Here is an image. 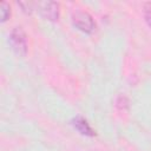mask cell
I'll use <instances>...</instances> for the list:
<instances>
[{
  "instance_id": "ba28073f",
  "label": "cell",
  "mask_w": 151,
  "mask_h": 151,
  "mask_svg": "<svg viewBox=\"0 0 151 151\" xmlns=\"http://www.w3.org/2000/svg\"><path fill=\"white\" fill-rule=\"evenodd\" d=\"M127 105H129V100H127V98L124 97V96H119L118 99H117V106H118L120 110H124V109L127 107Z\"/></svg>"
},
{
  "instance_id": "8992f818",
  "label": "cell",
  "mask_w": 151,
  "mask_h": 151,
  "mask_svg": "<svg viewBox=\"0 0 151 151\" xmlns=\"http://www.w3.org/2000/svg\"><path fill=\"white\" fill-rule=\"evenodd\" d=\"M143 13H144V19H145L147 26L151 28V1L145 2L143 5Z\"/></svg>"
},
{
  "instance_id": "277c9868",
  "label": "cell",
  "mask_w": 151,
  "mask_h": 151,
  "mask_svg": "<svg viewBox=\"0 0 151 151\" xmlns=\"http://www.w3.org/2000/svg\"><path fill=\"white\" fill-rule=\"evenodd\" d=\"M72 125L74 126V129L84 134V136H88V137H93L96 136V132L90 126V124L86 122V119H84L83 117H76L73 120H72Z\"/></svg>"
},
{
  "instance_id": "52a82bcc",
  "label": "cell",
  "mask_w": 151,
  "mask_h": 151,
  "mask_svg": "<svg viewBox=\"0 0 151 151\" xmlns=\"http://www.w3.org/2000/svg\"><path fill=\"white\" fill-rule=\"evenodd\" d=\"M18 5L22 8V11L26 14H31L35 9V2H32V1H20L18 2Z\"/></svg>"
},
{
  "instance_id": "6da1fadb",
  "label": "cell",
  "mask_w": 151,
  "mask_h": 151,
  "mask_svg": "<svg viewBox=\"0 0 151 151\" xmlns=\"http://www.w3.org/2000/svg\"><path fill=\"white\" fill-rule=\"evenodd\" d=\"M9 45L20 57H25L28 51L27 35L21 27H14L9 33Z\"/></svg>"
},
{
  "instance_id": "3957f363",
  "label": "cell",
  "mask_w": 151,
  "mask_h": 151,
  "mask_svg": "<svg viewBox=\"0 0 151 151\" xmlns=\"http://www.w3.org/2000/svg\"><path fill=\"white\" fill-rule=\"evenodd\" d=\"M35 9L48 21H58L60 17V5L55 1H38L35 2Z\"/></svg>"
},
{
  "instance_id": "7a4b0ae2",
  "label": "cell",
  "mask_w": 151,
  "mask_h": 151,
  "mask_svg": "<svg viewBox=\"0 0 151 151\" xmlns=\"http://www.w3.org/2000/svg\"><path fill=\"white\" fill-rule=\"evenodd\" d=\"M72 22L73 25L81 32L91 34L96 31V21L92 15L83 9H77L72 13Z\"/></svg>"
},
{
  "instance_id": "5b68a950",
  "label": "cell",
  "mask_w": 151,
  "mask_h": 151,
  "mask_svg": "<svg viewBox=\"0 0 151 151\" xmlns=\"http://www.w3.org/2000/svg\"><path fill=\"white\" fill-rule=\"evenodd\" d=\"M0 9H1V21L5 22L9 19L11 17V6L9 4H7L6 1H1V6H0Z\"/></svg>"
}]
</instances>
